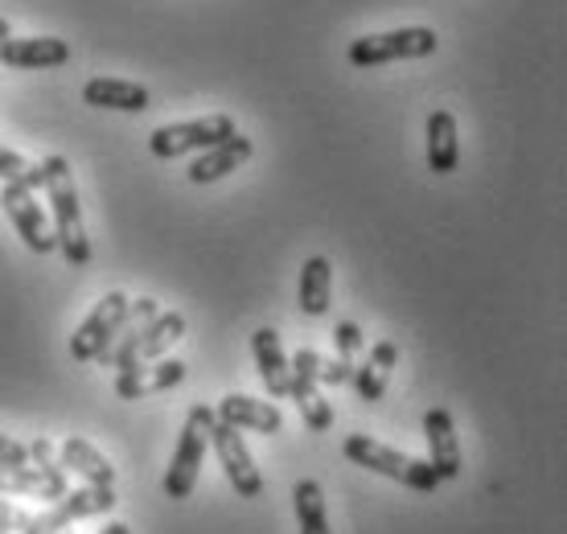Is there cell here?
<instances>
[{
    "label": "cell",
    "instance_id": "1",
    "mask_svg": "<svg viewBox=\"0 0 567 534\" xmlns=\"http://www.w3.org/2000/svg\"><path fill=\"white\" fill-rule=\"evenodd\" d=\"M185 338V317L182 312H161L153 296H141L128 305V317L115 333L112 350L103 353V366H115V370H128V366L156 362L169 353L173 341Z\"/></svg>",
    "mask_w": 567,
    "mask_h": 534
},
{
    "label": "cell",
    "instance_id": "2",
    "mask_svg": "<svg viewBox=\"0 0 567 534\" xmlns=\"http://www.w3.org/2000/svg\"><path fill=\"white\" fill-rule=\"evenodd\" d=\"M42 189L50 197V214H54V247L71 267H86L91 264V239H86L79 189H74V173L66 156L50 153L42 161Z\"/></svg>",
    "mask_w": 567,
    "mask_h": 534
},
{
    "label": "cell",
    "instance_id": "3",
    "mask_svg": "<svg viewBox=\"0 0 567 534\" xmlns=\"http://www.w3.org/2000/svg\"><path fill=\"white\" fill-rule=\"evenodd\" d=\"M346 456L354 464H362V469H370V473H383V477L399 481V485H408V490H415V493H436V485H440L436 469L427 461L386 449V444L362 437V432L346 440Z\"/></svg>",
    "mask_w": 567,
    "mask_h": 534
},
{
    "label": "cell",
    "instance_id": "4",
    "mask_svg": "<svg viewBox=\"0 0 567 534\" xmlns=\"http://www.w3.org/2000/svg\"><path fill=\"white\" fill-rule=\"evenodd\" d=\"M210 423H214V411L210 408H189L185 415V428H182V440H177V452H173V464L165 481H161V490L165 497L173 502H185L194 485H198V473H202V461H206V449H210Z\"/></svg>",
    "mask_w": 567,
    "mask_h": 534
},
{
    "label": "cell",
    "instance_id": "5",
    "mask_svg": "<svg viewBox=\"0 0 567 534\" xmlns=\"http://www.w3.org/2000/svg\"><path fill=\"white\" fill-rule=\"evenodd\" d=\"M440 38L424 25H408V29H391V33H367V38H354L350 42V62L358 71H370V66H386V62H408V58H427L436 54Z\"/></svg>",
    "mask_w": 567,
    "mask_h": 534
},
{
    "label": "cell",
    "instance_id": "6",
    "mask_svg": "<svg viewBox=\"0 0 567 534\" xmlns=\"http://www.w3.org/2000/svg\"><path fill=\"white\" fill-rule=\"evenodd\" d=\"M235 132H239L235 120L218 112V115H202V120H185V124L156 127L153 136H148V148H153V156H161V161H177V156H185V153H206V148L223 144L227 136H235Z\"/></svg>",
    "mask_w": 567,
    "mask_h": 534
},
{
    "label": "cell",
    "instance_id": "7",
    "mask_svg": "<svg viewBox=\"0 0 567 534\" xmlns=\"http://www.w3.org/2000/svg\"><path fill=\"white\" fill-rule=\"evenodd\" d=\"M128 296L124 292H107L91 309V317H86L79 329L71 333V358L74 362H103V353L112 350L115 333H120V325H124V317H128Z\"/></svg>",
    "mask_w": 567,
    "mask_h": 534
},
{
    "label": "cell",
    "instance_id": "8",
    "mask_svg": "<svg viewBox=\"0 0 567 534\" xmlns=\"http://www.w3.org/2000/svg\"><path fill=\"white\" fill-rule=\"evenodd\" d=\"M317 366H321V353L297 350V358L288 362V399L300 408V420H305L309 432H329L333 428V403L321 394Z\"/></svg>",
    "mask_w": 567,
    "mask_h": 534
},
{
    "label": "cell",
    "instance_id": "9",
    "mask_svg": "<svg viewBox=\"0 0 567 534\" xmlns=\"http://www.w3.org/2000/svg\"><path fill=\"white\" fill-rule=\"evenodd\" d=\"M115 502H120V497H115L112 485H83V490H66L62 497H54V502H50V510L33 514V531H38V534H58V531H66L71 522L107 514V510H115Z\"/></svg>",
    "mask_w": 567,
    "mask_h": 534
},
{
    "label": "cell",
    "instance_id": "10",
    "mask_svg": "<svg viewBox=\"0 0 567 534\" xmlns=\"http://www.w3.org/2000/svg\"><path fill=\"white\" fill-rule=\"evenodd\" d=\"M206 437H210V449L218 452V464H223L227 481L235 485V493H239V497H259V493H264V477H259L256 461H251V452L243 444L239 428H230V423H223L214 415Z\"/></svg>",
    "mask_w": 567,
    "mask_h": 534
},
{
    "label": "cell",
    "instance_id": "11",
    "mask_svg": "<svg viewBox=\"0 0 567 534\" xmlns=\"http://www.w3.org/2000/svg\"><path fill=\"white\" fill-rule=\"evenodd\" d=\"M0 206L13 218L17 235L33 255H50L54 251V226L45 218V210L38 206V194L25 189V185H4L0 189Z\"/></svg>",
    "mask_w": 567,
    "mask_h": 534
},
{
    "label": "cell",
    "instance_id": "12",
    "mask_svg": "<svg viewBox=\"0 0 567 534\" xmlns=\"http://www.w3.org/2000/svg\"><path fill=\"white\" fill-rule=\"evenodd\" d=\"M424 440H427V464L436 469L440 481H456L461 477V444H456V428H453V411L449 408H432L424 411Z\"/></svg>",
    "mask_w": 567,
    "mask_h": 534
},
{
    "label": "cell",
    "instance_id": "13",
    "mask_svg": "<svg viewBox=\"0 0 567 534\" xmlns=\"http://www.w3.org/2000/svg\"><path fill=\"white\" fill-rule=\"evenodd\" d=\"M0 62L9 71H54V66L71 62V45L62 38H4Z\"/></svg>",
    "mask_w": 567,
    "mask_h": 534
},
{
    "label": "cell",
    "instance_id": "14",
    "mask_svg": "<svg viewBox=\"0 0 567 534\" xmlns=\"http://www.w3.org/2000/svg\"><path fill=\"white\" fill-rule=\"evenodd\" d=\"M182 379H185V362H173V358L165 362V358H156L153 366L141 362V366L120 370V374H115V394H120V399H148V394L182 387Z\"/></svg>",
    "mask_w": 567,
    "mask_h": 534
},
{
    "label": "cell",
    "instance_id": "15",
    "mask_svg": "<svg viewBox=\"0 0 567 534\" xmlns=\"http://www.w3.org/2000/svg\"><path fill=\"white\" fill-rule=\"evenodd\" d=\"M214 415L230 423V428H239V432H259V437H276L284 428L280 408L268 403V399H251V394H227Z\"/></svg>",
    "mask_w": 567,
    "mask_h": 534
},
{
    "label": "cell",
    "instance_id": "16",
    "mask_svg": "<svg viewBox=\"0 0 567 534\" xmlns=\"http://www.w3.org/2000/svg\"><path fill=\"white\" fill-rule=\"evenodd\" d=\"M247 161H251V141H247L243 132H235V136H227L223 144H214V148L198 153V161L189 165V182L194 185L223 182L227 173H235L239 165H247Z\"/></svg>",
    "mask_w": 567,
    "mask_h": 534
},
{
    "label": "cell",
    "instance_id": "17",
    "mask_svg": "<svg viewBox=\"0 0 567 534\" xmlns=\"http://www.w3.org/2000/svg\"><path fill=\"white\" fill-rule=\"evenodd\" d=\"M71 490L66 485V469L62 473H42L38 464H0V493H25V497H42V502H54Z\"/></svg>",
    "mask_w": 567,
    "mask_h": 534
},
{
    "label": "cell",
    "instance_id": "18",
    "mask_svg": "<svg viewBox=\"0 0 567 534\" xmlns=\"http://www.w3.org/2000/svg\"><path fill=\"white\" fill-rule=\"evenodd\" d=\"M251 353H256L259 379L268 387V399H288V358H284L280 333L276 329H256L251 333Z\"/></svg>",
    "mask_w": 567,
    "mask_h": 534
},
{
    "label": "cell",
    "instance_id": "19",
    "mask_svg": "<svg viewBox=\"0 0 567 534\" xmlns=\"http://www.w3.org/2000/svg\"><path fill=\"white\" fill-rule=\"evenodd\" d=\"M461 165V141H456V115L453 112H432L427 115V170L449 177Z\"/></svg>",
    "mask_w": 567,
    "mask_h": 534
},
{
    "label": "cell",
    "instance_id": "20",
    "mask_svg": "<svg viewBox=\"0 0 567 534\" xmlns=\"http://www.w3.org/2000/svg\"><path fill=\"white\" fill-rule=\"evenodd\" d=\"M83 99L91 107H107V112H148V91L128 79H91L83 86Z\"/></svg>",
    "mask_w": 567,
    "mask_h": 534
},
{
    "label": "cell",
    "instance_id": "21",
    "mask_svg": "<svg viewBox=\"0 0 567 534\" xmlns=\"http://www.w3.org/2000/svg\"><path fill=\"white\" fill-rule=\"evenodd\" d=\"M399 366V346L395 341H379L374 350H370V358L362 366H354V374H350V382L358 387V394L367 399V403H379L386 391V379H391V370Z\"/></svg>",
    "mask_w": 567,
    "mask_h": 534
},
{
    "label": "cell",
    "instance_id": "22",
    "mask_svg": "<svg viewBox=\"0 0 567 534\" xmlns=\"http://www.w3.org/2000/svg\"><path fill=\"white\" fill-rule=\"evenodd\" d=\"M329 300H333V264L326 255H312L309 264L300 267V312L305 317H326Z\"/></svg>",
    "mask_w": 567,
    "mask_h": 534
},
{
    "label": "cell",
    "instance_id": "23",
    "mask_svg": "<svg viewBox=\"0 0 567 534\" xmlns=\"http://www.w3.org/2000/svg\"><path fill=\"white\" fill-rule=\"evenodd\" d=\"M58 464L79 473L86 485H115V464L107 461L95 444H86V440H79V437H71L62 444V461Z\"/></svg>",
    "mask_w": 567,
    "mask_h": 534
},
{
    "label": "cell",
    "instance_id": "24",
    "mask_svg": "<svg viewBox=\"0 0 567 534\" xmlns=\"http://www.w3.org/2000/svg\"><path fill=\"white\" fill-rule=\"evenodd\" d=\"M292 506H297L300 534H333L329 531V514H326V490L312 477L297 481L292 490Z\"/></svg>",
    "mask_w": 567,
    "mask_h": 534
},
{
    "label": "cell",
    "instance_id": "25",
    "mask_svg": "<svg viewBox=\"0 0 567 534\" xmlns=\"http://www.w3.org/2000/svg\"><path fill=\"white\" fill-rule=\"evenodd\" d=\"M0 182L4 185H25V189H42V165H33V161H25L21 153H13V148H4L0 144Z\"/></svg>",
    "mask_w": 567,
    "mask_h": 534
},
{
    "label": "cell",
    "instance_id": "26",
    "mask_svg": "<svg viewBox=\"0 0 567 534\" xmlns=\"http://www.w3.org/2000/svg\"><path fill=\"white\" fill-rule=\"evenodd\" d=\"M333 346H338V358L358 362V353L367 350V333H362L354 321H341L338 329H333Z\"/></svg>",
    "mask_w": 567,
    "mask_h": 534
},
{
    "label": "cell",
    "instance_id": "27",
    "mask_svg": "<svg viewBox=\"0 0 567 534\" xmlns=\"http://www.w3.org/2000/svg\"><path fill=\"white\" fill-rule=\"evenodd\" d=\"M358 362H346V358H321V366H317V382L321 387H346L350 382V374H354Z\"/></svg>",
    "mask_w": 567,
    "mask_h": 534
},
{
    "label": "cell",
    "instance_id": "28",
    "mask_svg": "<svg viewBox=\"0 0 567 534\" xmlns=\"http://www.w3.org/2000/svg\"><path fill=\"white\" fill-rule=\"evenodd\" d=\"M0 534H38L33 531V514H25L13 502H0Z\"/></svg>",
    "mask_w": 567,
    "mask_h": 534
},
{
    "label": "cell",
    "instance_id": "29",
    "mask_svg": "<svg viewBox=\"0 0 567 534\" xmlns=\"http://www.w3.org/2000/svg\"><path fill=\"white\" fill-rule=\"evenodd\" d=\"M0 464H9V469H17V464H29L25 444H17V440H9L4 432H0Z\"/></svg>",
    "mask_w": 567,
    "mask_h": 534
},
{
    "label": "cell",
    "instance_id": "30",
    "mask_svg": "<svg viewBox=\"0 0 567 534\" xmlns=\"http://www.w3.org/2000/svg\"><path fill=\"white\" fill-rule=\"evenodd\" d=\"M103 534H132V526H128V522H107V526H103Z\"/></svg>",
    "mask_w": 567,
    "mask_h": 534
},
{
    "label": "cell",
    "instance_id": "31",
    "mask_svg": "<svg viewBox=\"0 0 567 534\" xmlns=\"http://www.w3.org/2000/svg\"><path fill=\"white\" fill-rule=\"evenodd\" d=\"M4 38H13V29H9V21L0 17V42H4Z\"/></svg>",
    "mask_w": 567,
    "mask_h": 534
},
{
    "label": "cell",
    "instance_id": "32",
    "mask_svg": "<svg viewBox=\"0 0 567 534\" xmlns=\"http://www.w3.org/2000/svg\"><path fill=\"white\" fill-rule=\"evenodd\" d=\"M58 534H71V531H58Z\"/></svg>",
    "mask_w": 567,
    "mask_h": 534
}]
</instances>
